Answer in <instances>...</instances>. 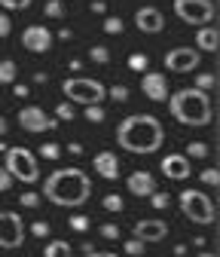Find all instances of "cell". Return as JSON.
<instances>
[{
    "label": "cell",
    "mask_w": 220,
    "mask_h": 257,
    "mask_svg": "<svg viewBox=\"0 0 220 257\" xmlns=\"http://www.w3.org/2000/svg\"><path fill=\"white\" fill-rule=\"evenodd\" d=\"M199 257H217L214 251H199Z\"/></svg>",
    "instance_id": "obj_48"
},
{
    "label": "cell",
    "mask_w": 220,
    "mask_h": 257,
    "mask_svg": "<svg viewBox=\"0 0 220 257\" xmlns=\"http://www.w3.org/2000/svg\"><path fill=\"white\" fill-rule=\"evenodd\" d=\"M52 116H55L58 122H71V119H74L77 113H74V104H71V101H65V104L58 101V104H55V113H52Z\"/></svg>",
    "instance_id": "obj_23"
},
{
    "label": "cell",
    "mask_w": 220,
    "mask_h": 257,
    "mask_svg": "<svg viewBox=\"0 0 220 257\" xmlns=\"http://www.w3.org/2000/svg\"><path fill=\"white\" fill-rule=\"evenodd\" d=\"M58 153H61V144H55V141L40 144V156H43V159H58Z\"/></svg>",
    "instance_id": "obj_33"
},
{
    "label": "cell",
    "mask_w": 220,
    "mask_h": 257,
    "mask_svg": "<svg viewBox=\"0 0 220 257\" xmlns=\"http://www.w3.org/2000/svg\"><path fill=\"white\" fill-rule=\"evenodd\" d=\"M125 254L129 257H144V242L141 239H125Z\"/></svg>",
    "instance_id": "obj_35"
},
{
    "label": "cell",
    "mask_w": 220,
    "mask_h": 257,
    "mask_svg": "<svg viewBox=\"0 0 220 257\" xmlns=\"http://www.w3.org/2000/svg\"><path fill=\"white\" fill-rule=\"evenodd\" d=\"M92 13H107V4L104 0H95V4H92Z\"/></svg>",
    "instance_id": "obj_44"
},
{
    "label": "cell",
    "mask_w": 220,
    "mask_h": 257,
    "mask_svg": "<svg viewBox=\"0 0 220 257\" xmlns=\"http://www.w3.org/2000/svg\"><path fill=\"white\" fill-rule=\"evenodd\" d=\"M159 169H162V175L165 178H171V181H186L190 178V159H186L183 153H168L162 163H159Z\"/></svg>",
    "instance_id": "obj_15"
},
{
    "label": "cell",
    "mask_w": 220,
    "mask_h": 257,
    "mask_svg": "<svg viewBox=\"0 0 220 257\" xmlns=\"http://www.w3.org/2000/svg\"><path fill=\"white\" fill-rule=\"evenodd\" d=\"M68 150H71L74 156H80V153H83V144H80V141H71V144H68Z\"/></svg>",
    "instance_id": "obj_45"
},
{
    "label": "cell",
    "mask_w": 220,
    "mask_h": 257,
    "mask_svg": "<svg viewBox=\"0 0 220 257\" xmlns=\"http://www.w3.org/2000/svg\"><path fill=\"white\" fill-rule=\"evenodd\" d=\"M68 223H71V230H77V233H86V230L92 227V220H89L86 214H71Z\"/></svg>",
    "instance_id": "obj_31"
},
{
    "label": "cell",
    "mask_w": 220,
    "mask_h": 257,
    "mask_svg": "<svg viewBox=\"0 0 220 257\" xmlns=\"http://www.w3.org/2000/svg\"><path fill=\"white\" fill-rule=\"evenodd\" d=\"M199 178H202V184H208V187H217V184H220V172H217L214 166L202 169V175H199Z\"/></svg>",
    "instance_id": "obj_34"
},
{
    "label": "cell",
    "mask_w": 220,
    "mask_h": 257,
    "mask_svg": "<svg viewBox=\"0 0 220 257\" xmlns=\"http://www.w3.org/2000/svg\"><path fill=\"white\" fill-rule=\"evenodd\" d=\"M180 211L186 214V220L202 223V227L217 220V208L205 190H180Z\"/></svg>",
    "instance_id": "obj_6"
},
{
    "label": "cell",
    "mask_w": 220,
    "mask_h": 257,
    "mask_svg": "<svg viewBox=\"0 0 220 257\" xmlns=\"http://www.w3.org/2000/svg\"><path fill=\"white\" fill-rule=\"evenodd\" d=\"M135 28L144 31V34H162L165 31V16L159 7H141L135 13Z\"/></svg>",
    "instance_id": "obj_13"
},
{
    "label": "cell",
    "mask_w": 220,
    "mask_h": 257,
    "mask_svg": "<svg viewBox=\"0 0 220 257\" xmlns=\"http://www.w3.org/2000/svg\"><path fill=\"white\" fill-rule=\"evenodd\" d=\"M31 236H34V239H46L49 236V223L46 220H34V223H31Z\"/></svg>",
    "instance_id": "obj_37"
},
{
    "label": "cell",
    "mask_w": 220,
    "mask_h": 257,
    "mask_svg": "<svg viewBox=\"0 0 220 257\" xmlns=\"http://www.w3.org/2000/svg\"><path fill=\"white\" fill-rule=\"evenodd\" d=\"M92 166H95V172H98L104 181H116V178H119V156H116V153H110V150L95 153Z\"/></svg>",
    "instance_id": "obj_17"
},
{
    "label": "cell",
    "mask_w": 220,
    "mask_h": 257,
    "mask_svg": "<svg viewBox=\"0 0 220 257\" xmlns=\"http://www.w3.org/2000/svg\"><path fill=\"white\" fill-rule=\"evenodd\" d=\"M10 31H13V19H10L7 13H0V40L10 37Z\"/></svg>",
    "instance_id": "obj_40"
},
{
    "label": "cell",
    "mask_w": 220,
    "mask_h": 257,
    "mask_svg": "<svg viewBox=\"0 0 220 257\" xmlns=\"http://www.w3.org/2000/svg\"><path fill=\"white\" fill-rule=\"evenodd\" d=\"M174 16L183 25L205 28V25H214L217 7H214V0H174Z\"/></svg>",
    "instance_id": "obj_7"
},
{
    "label": "cell",
    "mask_w": 220,
    "mask_h": 257,
    "mask_svg": "<svg viewBox=\"0 0 220 257\" xmlns=\"http://www.w3.org/2000/svg\"><path fill=\"white\" fill-rule=\"evenodd\" d=\"M61 92L71 104H83V107H92V104H101L107 98V89L104 83L98 80H89V77H71L61 83Z\"/></svg>",
    "instance_id": "obj_4"
},
{
    "label": "cell",
    "mask_w": 220,
    "mask_h": 257,
    "mask_svg": "<svg viewBox=\"0 0 220 257\" xmlns=\"http://www.w3.org/2000/svg\"><path fill=\"white\" fill-rule=\"evenodd\" d=\"M144 257H147V254H144Z\"/></svg>",
    "instance_id": "obj_50"
},
{
    "label": "cell",
    "mask_w": 220,
    "mask_h": 257,
    "mask_svg": "<svg viewBox=\"0 0 220 257\" xmlns=\"http://www.w3.org/2000/svg\"><path fill=\"white\" fill-rule=\"evenodd\" d=\"M19 205L22 208H40V193L37 190H25L19 196Z\"/></svg>",
    "instance_id": "obj_24"
},
{
    "label": "cell",
    "mask_w": 220,
    "mask_h": 257,
    "mask_svg": "<svg viewBox=\"0 0 220 257\" xmlns=\"http://www.w3.org/2000/svg\"><path fill=\"white\" fill-rule=\"evenodd\" d=\"M193 49H199V52H217L220 49V34H217L214 25H205V28L196 31V46Z\"/></svg>",
    "instance_id": "obj_18"
},
{
    "label": "cell",
    "mask_w": 220,
    "mask_h": 257,
    "mask_svg": "<svg viewBox=\"0 0 220 257\" xmlns=\"http://www.w3.org/2000/svg\"><path fill=\"white\" fill-rule=\"evenodd\" d=\"M165 236H168V223L159 220V217H150V220H138L135 223V236L132 239H141L147 245V242H162Z\"/></svg>",
    "instance_id": "obj_14"
},
{
    "label": "cell",
    "mask_w": 220,
    "mask_h": 257,
    "mask_svg": "<svg viewBox=\"0 0 220 257\" xmlns=\"http://www.w3.org/2000/svg\"><path fill=\"white\" fill-rule=\"evenodd\" d=\"M150 205H153L156 211H165V208L171 205V196H168V193H165V190H156V193H153V196H150Z\"/></svg>",
    "instance_id": "obj_25"
},
{
    "label": "cell",
    "mask_w": 220,
    "mask_h": 257,
    "mask_svg": "<svg viewBox=\"0 0 220 257\" xmlns=\"http://www.w3.org/2000/svg\"><path fill=\"white\" fill-rule=\"evenodd\" d=\"M174 257H186V245H174Z\"/></svg>",
    "instance_id": "obj_46"
},
{
    "label": "cell",
    "mask_w": 220,
    "mask_h": 257,
    "mask_svg": "<svg viewBox=\"0 0 220 257\" xmlns=\"http://www.w3.org/2000/svg\"><path fill=\"white\" fill-rule=\"evenodd\" d=\"M214 86H217V77H214L211 71H199V74H196V86H193V89H199V92H211Z\"/></svg>",
    "instance_id": "obj_21"
},
{
    "label": "cell",
    "mask_w": 220,
    "mask_h": 257,
    "mask_svg": "<svg viewBox=\"0 0 220 257\" xmlns=\"http://www.w3.org/2000/svg\"><path fill=\"white\" fill-rule=\"evenodd\" d=\"M168 110L180 125H190V128H202L214 119V104H211V95L199 92V89H180L174 95H168Z\"/></svg>",
    "instance_id": "obj_3"
},
{
    "label": "cell",
    "mask_w": 220,
    "mask_h": 257,
    "mask_svg": "<svg viewBox=\"0 0 220 257\" xmlns=\"http://www.w3.org/2000/svg\"><path fill=\"white\" fill-rule=\"evenodd\" d=\"M43 196L58 205V208H80L89 202L92 196V181L83 169L77 166H65L55 169L46 181H43Z\"/></svg>",
    "instance_id": "obj_2"
},
{
    "label": "cell",
    "mask_w": 220,
    "mask_h": 257,
    "mask_svg": "<svg viewBox=\"0 0 220 257\" xmlns=\"http://www.w3.org/2000/svg\"><path fill=\"white\" fill-rule=\"evenodd\" d=\"M13 95H16V98H28V95H31V89H28L25 83H16V86H13Z\"/></svg>",
    "instance_id": "obj_42"
},
{
    "label": "cell",
    "mask_w": 220,
    "mask_h": 257,
    "mask_svg": "<svg viewBox=\"0 0 220 257\" xmlns=\"http://www.w3.org/2000/svg\"><path fill=\"white\" fill-rule=\"evenodd\" d=\"M86 119H89V122H95V125H98V122H104V107H101V104L86 107Z\"/></svg>",
    "instance_id": "obj_36"
},
{
    "label": "cell",
    "mask_w": 220,
    "mask_h": 257,
    "mask_svg": "<svg viewBox=\"0 0 220 257\" xmlns=\"http://www.w3.org/2000/svg\"><path fill=\"white\" fill-rule=\"evenodd\" d=\"M89 58L95 61V64H107V61H110V49H107V46H92V49H89Z\"/></svg>",
    "instance_id": "obj_29"
},
{
    "label": "cell",
    "mask_w": 220,
    "mask_h": 257,
    "mask_svg": "<svg viewBox=\"0 0 220 257\" xmlns=\"http://www.w3.org/2000/svg\"><path fill=\"white\" fill-rule=\"evenodd\" d=\"M16 77H19V64L4 58V61H0V86H13Z\"/></svg>",
    "instance_id": "obj_20"
},
{
    "label": "cell",
    "mask_w": 220,
    "mask_h": 257,
    "mask_svg": "<svg viewBox=\"0 0 220 257\" xmlns=\"http://www.w3.org/2000/svg\"><path fill=\"white\" fill-rule=\"evenodd\" d=\"M43 13L49 19H65V4H61V0H49V4L43 7Z\"/></svg>",
    "instance_id": "obj_30"
},
{
    "label": "cell",
    "mask_w": 220,
    "mask_h": 257,
    "mask_svg": "<svg viewBox=\"0 0 220 257\" xmlns=\"http://www.w3.org/2000/svg\"><path fill=\"white\" fill-rule=\"evenodd\" d=\"M125 187H129V193L132 196H141V199H150L153 193H156V178L150 175V172H132L129 175V181H125Z\"/></svg>",
    "instance_id": "obj_16"
},
{
    "label": "cell",
    "mask_w": 220,
    "mask_h": 257,
    "mask_svg": "<svg viewBox=\"0 0 220 257\" xmlns=\"http://www.w3.org/2000/svg\"><path fill=\"white\" fill-rule=\"evenodd\" d=\"M101 28H104V34H122V31H125V22H122L119 16H107Z\"/></svg>",
    "instance_id": "obj_26"
},
{
    "label": "cell",
    "mask_w": 220,
    "mask_h": 257,
    "mask_svg": "<svg viewBox=\"0 0 220 257\" xmlns=\"http://www.w3.org/2000/svg\"><path fill=\"white\" fill-rule=\"evenodd\" d=\"M61 4H65V0H61Z\"/></svg>",
    "instance_id": "obj_49"
},
{
    "label": "cell",
    "mask_w": 220,
    "mask_h": 257,
    "mask_svg": "<svg viewBox=\"0 0 220 257\" xmlns=\"http://www.w3.org/2000/svg\"><path fill=\"white\" fill-rule=\"evenodd\" d=\"M34 0H0V7L4 10H10V13H16V10H28Z\"/></svg>",
    "instance_id": "obj_38"
},
{
    "label": "cell",
    "mask_w": 220,
    "mask_h": 257,
    "mask_svg": "<svg viewBox=\"0 0 220 257\" xmlns=\"http://www.w3.org/2000/svg\"><path fill=\"white\" fill-rule=\"evenodd\" d=\"M141 92L147 95L150 101H168V80H165V74H159V71H144V77H141Z\"/></svg>",
    "instance_id": "obj_12"
},
{
    "label": "cell",
    "mask_w": 220,
    "mask_h": 257,
    "mask_svg": "<svg viewBox=\"0 0 220 257\" xmlns=\"http://www.w3.org/2000/svg\"><path fill=\"white\" fill-rule=\"evenodd\" d=\"M22 46H25L28 52H37V55L49 52V49H52V31H49L46 25H28V28L22 31Z\"/></svg>",
    "instance_id": "obj_11"
},
{
    "label": "cell",
    "mask_w": 220,
    "mask_h": 257,
    "mask_svg": "<svg viewBox=\"0 0 220 257\" xmlns=\"http://www.w3.org/2000/svg\"><path fill=\"white\" fill-rule=\"evenodd\" d=\"M4 169L13 175V181H22V184H37L40 178V166L34 153H31L28 147H7V159H4Z\"/></svg>",
    "instance_id": "obj_5"
},
{
    "label": "cell",
    "mask_w": 220,
    "mask_h": 257,
    "mask_svg": "<svg viewBox=\"0 0 220 257\" xmlns=\"http://www.w3.org/2000/svg\"><path fill=\"white\" fill-rule=\"evenodd\" d=\"M199 61H202V52L193 46H177L165 52V68L174 74H193L199 68Z\"/></svg>",
    "instance_id": "obj_9"
},
{
    "label": "cell",
    "mask_w": 220,
    "mask_h": 257,
    "mask_svg": "<svg viewBox=\"0 0 220 257\" xmlns=\"http://www.w3.org/2000/svg\"><path fill=\"white\" fill-rule=\"evenodd\" d=\"M147 64H150V58H147L144 52H132V55H129V68H132V71H141V74H144Z\"/></svg>",
    "instance_id": "obj_28"
},
{
    "label": "cell",
    "mask_w": 220,
    "mask_h": 257,
    "mask_svg": "<svg viewBox=\"0 0 220 257\" xmlns=\"http://www.w3.org/2000/svg\"><path fill=\"white\" fill-rule=\"evenodd\" d=\"M107 95H110V101H116V104H125V101H129V89H125L122 83L110 86V89H107Z\"/></svg>",
    "instance_id": "obj_27"
},
{
    "label": "cell",
    "mask_w": 220,
    "mask_h": 257,
    "mask_svg": "<svg viewBox=\"0 0 220 257\" xmlns=\"http://www.w3.org/2000/svg\"><path fill=\"white\" fill-rule=\"evenodd\" d=\"M101 205H104L107 211H122L125 202H122V196H116V193H107V196L101 199Z\"/></svg>",
    "instance_id": "obj_32"
},
{
    "label": "cell",
    "mask_w": 220,
    "mask_h": 257,
    "mask_svg": "<svg viewBox=\"0 0 220 257\" xmlns=\"http://www.w3.org/2000/svg\"><path fill=\"white\" fill-rule=\"evenodd\" d=\"M183 156H186V159H205V156H208V144H205V141H190Z\"/></svg>",
    "instance_id": "obj_22"
},
{
    "label": "cell",
    "mask_w": 220,
    "mask_h": 257,
    "mask_svg": "<svg viewBox=\"0 0 220 257\" xmlns=\"http://www.w3.org/2000/svg\"><path fill=\"white\" fill-rule=\"evenodd\" d=\"M19 125L25 128V132H52V128L58 125V119L49 116V113H46L43 107H37V104H28V107L19 110Z\"/></svg>",
    "instance_id": "obj_10"
},
{
    "label": "cell",
    "mask_w": 220,
    "mask_h": 257,
    "mask_svg": "<svg viewBox=\"0 0 220 257\" xmlns=\"http://www.w3.org/2000/svg\"><path fill=\"white\" fill-rule=\"evenodd\" d=\"M83 257H122V254H113V251H92V254H83Z\"/></svg>",
    "instance_id": "obj_43"
},
{
    "label": "cell",
    "mask_w": 220,
    "mask_h": 257,
    "mask_svg": "<svg viewBox=\"0 0 220 257\" xmlns=\"http://www.w3.org/2000/svg\"><path fill=\"white\" fill-rule=\"evenodd\" d=\"M7 190H13V175L0 166V193H7Z\"/></svg>",
    "instance_id": "obj_41"
},
{
    "label": "cell",
    "mask_w": 220,
    "mask_h": 257,
    "mask_svg": "<svg viewBox=\"0 0 220 257\" xmlns=\"http://www.w3.org/2000/svg\"><path fill=\"white\" fill-rule=\"evenodd\" d=\"M25 245V220L16 211H0V248L16 251Z\"/></svg>",
    "instance_id": "obj_8"
},
{
    "label": "cell",
    "mask_w": 220,
    "mask_h": 257,
    "mask_svg": "<svg viewBox=\"0 0 220 257\" xmlns=\"http://www.w3.org/2000/svg\"><path fill=\"white\" fill-rule=\"evenodd\" d=\"M98 233H101V239H119V227H116V223H101V227H98Z\"/></svg>",
    "instance_id": "obj_39"
},
{
    "label": "cell",
    "mask_w": 220,
    "mask_h": 257,
    "mask_svg": "<svg viewBox=\"0 0 220 257\" xmlns=\"http://www.w3.org/2000/svg\"><path fill=\"white\" fill-rule=\"evenodd\" d=\"M7 128H10V122H7V116H0V135H7Z\"/></svg>",
    "instance_id": "obj_47"
},
{
    "label": "cell",
    "mask_w": 220,
    "mask_h": 257,
    "mask_svg": "<svg viewBox=\"0 0 220 257\" xmlns=\"http://www.w3.org/2000/svg\"><path fill=\"white\" fill-rule=\"evenodd\" d=\"M116 144L129 153L138 156H150L165 144V125L156 119L153 113H135L125 116L116 125Z\"/></svg>",
    "instance_id": "obj_1"
},
{
    "label": "cell",
    "mask_w": 220,
    "mask_h": 257,
    "mask_svg": "<svg viewBox=\"0 0 220 257\" xmlns=\"http://www.w3.org/2000/svg\"><path fill=\"white\" fill-rule=\"evenodd\" d=\"M43 257H74V248H71L65 239H52V242L43 248Z\"/></svg>",
    "instance_id": "obj_19"
}]
</instances>
